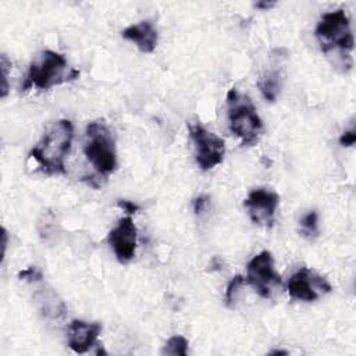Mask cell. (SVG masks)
<instances>
[{"instance_id": "6da1fadb", "label": "cell", "mask_w": 356, "mask_h": 356, "mask_svg": "<svg viewBox=\"0 0 356 356\" xmlns=\"http://www.w3.org/2000/svg\"><path fill=\"white\" fill-rule=\"evenodd\" d=\"M74 138V125L70 120L51 122L44 131L42 139L29 152L40 170L47 175L65 174V157L71 150Z\"/></svg>"}, {"instance_id": "7a4b0ae2", "label": "cell", "mask_w": 356, "mask_h": 356, "mask_svg": "<svg viewBox=\"0 0 356 356\" xmlns=\"http://www.w3.org/2000/svg\"><path fill=\"white\" fill-rule=\"evenodd\" d=\"M79 71L70 68L65 57L54 50L40 51L29 65L22 90L31 88L49 89L51 86L78 78Z\"/></svg>"}, {"instance_id": "3957f363", "label": "cell", "mask_w": 356, "mask_h": 356, "mask_svg": "<svg viewBox=\"0 0 356 356\" xmlns=\"http://www.w3.org/2000/svg\"><path fill=\"white\" fill-rule=\"evenodd\" d=\"M227 108L231 132L235 134L243 145H256L263 134V122L250 97L232 88L227 93Z\"/></svg>"}, {"instance_id": "277c9868", "label": "cell", "mask_w": 356, "mask_h": 356, "mask_svg": "<svg viewBox=\"0 0 356 356\" xmlns=\"http://www.w3.org/2000/svg\"><path fill=\"white\" fill-rule=\"evenodd\" d=\"M83 153L99 174L114 172L117 167L115 138L104 120H96L86 125Z\"/></svg>"}, {"instance_id": "5b68a950", "label": "cell", "mask_w": 356, "mask_h": 356, "mask_svg": "<svg viewBox=\"0 0 356 356\" xmlns=\"http://www.w3.org/2000/svg\"><path fill=\"white\" fill-rule=\"evenodd\" d=\"M314 36L324 53L332 49L350 51L355 46L350 21L342 8L324 13L314 29Z\"/></svg>"}, {"instance_id": "8992f818", "label": "cell", "mask_w": 356, "mask_h": 356, "mask_svg": "<svg viewBox=\"0 0 356 356\" xmlns=\"http://www.w3.org/2000/svg\"><path fill=\"white\" fill-rule=\"evenodd\" d=\"M189 135L195 146V159L203 171L221 164L225 154V142L218 135L210 132L199 122L188 124Z\"/></svg>"}, {"instance_id": "52a82bcc", "label": "cell", "mask_w": 356, "mask_h": 356, "mask_svg": "<svg viewBox=\"0 0 356 356\" xmlns=\"http://www.w3.org/2000/svg\"><path fill=\"white\" fill-rule=\"evenodd\" d=\"M246 282L264 299L270 298L274 288L281 285V277L274 268V257L268 250H261L249 260Z\"/></svg>"}, {"instance_id": "ba28073f", "label": "cell", "mask_w": 356, "mask_h": 356, "mask_svg": "<svg viewBox=\"0 0 356 356\" xmlns=\"http://www.w3.org/2000/svg\"><path fill=\"white\" fill-rule=\"evenodd\" d=\"M286 288L292 299L303 302H313L331 291V285L324 277L306 267L299 268L291 275Z\"/></svg>"}, {"instance_id": "9c48e42d", "label": "cell", "mask_w": 356, "mask_h": 356, "mask_svg": "<svg viewBox=\"0 0 356 356\" xmlns=\"http://www.w3.org/2000/svg\"><path fill=\"white\" fill-rule=\"evenodd\" d=\"M278 202L280 196L275 192L266 188H256L248 193L243 206L254 224L270 227L274 222Z\"/></svg>"}, {"instance_id": "30bf717a", "label": "cell", "mask_w": 356, "mask_h": 356, "mask_svg": "<svg viewBox=\"0 0 356 356\" xmlns=\"http://www.w3.org/2000/svg\"><path fill=\"white\" fill-rule=\"evenodd\" d=\"M108 243L120 263H128L136 252V225L129 216L122 217L108 232Z\"/></svg>"}, {"instance_id": "8fae6325", "label": "cell", "mask_w": 356, "mask_h": 356, "mask_svg": "<svg viewBox=\"0 0 356 356\" xmlns=\"http://www.w3.org/2000/svg\"><path fill=\"white\" fill-rule=\"evenodd\" d=\"M102 325L99 323H88L83 320H72L68 325V346L75 353L88 352L97 341Z\"/></svg>"}, {"instance_id": "7c38bea8", "label": "cell", "mask_w": 356, "mask_h": 356, "mask_svg": "<svg viewBox=\"0 0 356 356\" xmlns=\"http://www.w3.org/2000/svg\"><path fill=\"white\" fill-rule=\"evenodd\" d=\"M122 38L131 40L142 53L154 51L159 40V33L152 21H140L138 24L129 25L121 32Z\"/></svg>"}, {"instance_id": "4fadbf2b", "label": "cell", "mask_w": 356, "mask_h": 356, "mask_svg": "<svg viewBox=\"0 0 356 356\" xmlns=\"http://www.w3.org/2000/svg\"><path fill=\"white\" fill-rule=\"evenodd\" d=\"M281 85H282V72L277 63L271 68L264 71L257 82L261 96L270 103L277 100L281 90Z\"/></svg>"}, {"instance_id": "5bb4252c", "label": "cell", "mask_w": 356, "mask_h": 356, "mask_svg": "<svg viewBox=\"0 0 356 356\" xmlns=\"http://www.w3.org/2000/svg\"><path fill=\"white\" fill-rule=\"evenodd\" d=\"M35 299L38 302L40 313L47 318H58L65 312V305L50 288L40 289L39 293L35 295Z\"/></svg>"}, {"instance_id": "9a60e30c", "label": "cell", "mask_w": 356, "mask_h": 356, "mask_svg": "<svg viewBox=\"0 0 356 356\" xmlns=\"http://www.w3.org/2000/svg\"><path fill=\"white\" fill-rule=\"evenodd\" d=\"M300 234L307 239H314L318 236V216L316 210L307 211L299 221Z\"/></svg>"}, {"instance_id": "2e32d148", "label": "cell", "mask_w": 356, "mask_h": 356, "mask_svg": "<svg viewBox=\"0 0 356 356\" xmlns=\"http://www.w3.org/2000/svg\"><path fill=\"white\" fill-rule=\"evenodd\" d=\"M163 355L172 356H186L188 355V339L182 335H174L167 339L165 345L161 349Z\"/></svg>"}, {"instance_id": "e0dca14e", "label": "cell", "mask_w": 356, "mask_h": 356, "mask_svg": "<svg viewBox=\"0 0 356 356\" xmlns=\"http://www.w3.org/2000/svg\"><path fill=\"white\" fill-rule=\"evenodd\" d=\"M245 284V278L242 275H235L231 278V281L228 282L227 285V289H225V305L228 307H232L234 306V302H235V296H236V292L238 289Z\"/></svg>"}, {"instance_id": "ac0fdd59", "label": "cell", "mask_w": 356, "mask_h": 356, "mask_svg": "<svg viewBox=\"0 0 356 356\" xmlns=\"http://www.w3.org/2000/svg\"><path fill=\"white\" fill-rule=\"evenodd\" d=\"M1 97L4 99L8 93V70L11 68V61L7 58L6 54H1Z\"/></svg>"}, {"instance_id": "d6986e66", "label": "cell", "mask_w": 356, "mask_h": 356, "mask_svg": "<svg viewBox=\"0 0 356 356\" xmlns=\"http://www.w3.org/2000/svg\"><path fill=\"white\" fill-rule=\"evenodd\" d=\"M18 278L21 281H26V282H39L43 280V274L38 267L29 266L28 268L18 273Z\"/></svg>"}, {"instance_id": "ffe728a7", "label": "cell", "mask_w": 356, "mask_h": 356, "mask_svg": "<svg viewBox=\"0 0 356 356\" xmlns=\"http://www.w3.org/2000/svg\"><path fill=\"white\" fill-rule=\"evenodd\" d=\"M356 142V131L352 128L349 131H345L341 136H339V143L345 147H349V146H353Z\"/></svg>"}, {"instance_id": "44dd1931", "label": "cell", "mask_w": 356, "mask_h": 356, "mask_svg": "<svg viewBox=\"0 0 356 356\" xmlns=\"http://www.w3.org/2000/svg\"><path fill=\"white\" fill-rule=\"evenodd\" d=\"M117 204L124 210V211H127L128 214H134V213H136L138 210H139V206L136 204V203H134V202H131V200H125V199H120L118 202H117Z\"/></svg>"}, {"instance_id": "7402d4cb", "label": "cell", "mask_w": 356, "mask_h": 356, "mask_svg": "<svg viewBox=\"0 0 356 356\" xmlns=\"http://www.w3.org/2000/svg\"><path fill=\"white\" fill-rule=\"evenodd\" d=\"M207 202H209V196H207V195H200V196H197V197L193 200V210H195V213H196V214L202 213V211L204 210V206L207 204Z\"/></svg>"}, {"instance_id": "603a6c76", "label": "cell", "mask_w": 356, "mask_h": 356, "mask_svg": "<svg viewBox=\"0 0 356 356\" xmlns=\"http://www.w3.org/2000/svg\"><path fill=\"white\" fill-rule=\"evenodd\" d=\"M274 6H275V1H259V3L254 4V7H257L260 10H268V8L274 7Z\"/></svg>"}, {"instance_id": "cb8c5ba5", "label": "cell", "mask_w": 356, "mask_h": 356, "mask_svg": "<svg viewBox=\"0 0 356 356\" xmlns=\"http://www.w3.org/2000/svg\"><path fill=\"white\" fill-rule=\"evenodd\" d=\"M1 238H3V259H4V254H6V248H7V231H6V228H3V234H1Z\"/></svg>"}, {"instance_id": "d4e9b609", "label": "cell", "mask_w": 356, "mask_h": 356, "mask_svg": "<svg viewBox=\"0 0 356 356\" xmlns=\"http://www.w3.org/2000/svg\"><path fill=\"white\" fill-rule=\"evenodd\" d=\"M288 352L286 350H273L270 352V355H286Z\"/></svg>"}]
</instances>
